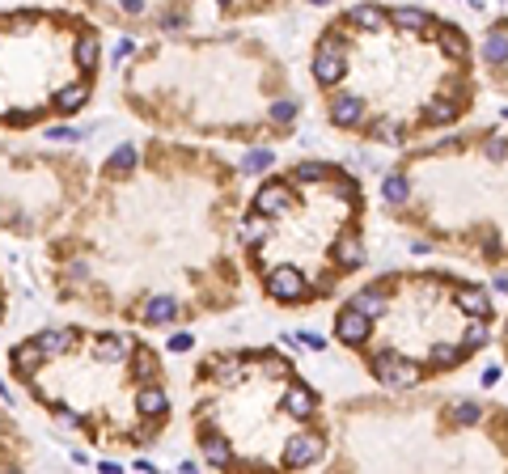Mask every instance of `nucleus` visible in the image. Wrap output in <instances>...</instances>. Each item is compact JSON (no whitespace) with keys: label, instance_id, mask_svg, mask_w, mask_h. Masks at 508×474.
<instances>
[{"label":"nucleus","instance_id":"obj_37","mask_svg":"<svg viewBox=\"0 0 508 474\" xmlns=\"http://www.w3.org/2000/svg\"><path fill=\"white\" fill-rule=\"evenodd\" d=\"M335 195H339V199H356V182H351V178H339V182H335Z\"/></svg>","mask_w":508,"mask_h":474},{"label":"nucleus","instance_id":"obj_35","mask_svg":"<svg viewBox=\"0 0 508 474\" xmlns=\"http://www.w3.org/2000/svg\"><path fill=\"white\" fill-rule=\"evenodd\" d=\"M453 419H457V424H479V406L475 402H462V406L453 411Z\"/></svg>","mask_w":508,"mask_h":474},{"label":"nucleus","instance_id":"obj_1","mask_svg":"<svg viewBox=\"0 0 508 474\" xmlns=\"http://www.w3.org/2000/svg\"><path fill=\"white\" fill-rule=\"evenodd\" d=\"M373 368H377V377H381L386 386H415V381H420V364L402 360V356H394V351H381V356L373 360Z\"/></svg>","mask_w":508,"mask_h":474},{"label":"nucleus","instance_id":"obj_34","mask_svg":"<svg viewBox=\"0 0 508 474\" xmlns=\"http://www.w3.org/2000/svg\"><path fill=\"white\" fill-rule=\"evenodd\" d=\"M271 166V152L267 148H254L250 157H246V170H267Z\"/></svg>","mask_w":508,"mask_h":474},{"label":"nucleus","instance_id":"obj_11","mask_svg":"<svg viewBox=\"0 0 508 474\" xmlns=\"http://www.w3.org/2000/svg\"><path fill=\"white\" fill-rule=\"evenodd\" d=\"M457 305H462L470 318H487V313H491V297L483 288H462V292H457Z\"/></svg>","mask_w":508,"mask_h":474},{"label":"nucleus","instance_id":"obj_4","mask_svg":"<svg viewBox=\"0 0 508 474\" xmlns=\"http://www.w3.org/2000/svg\"><path fill=\"white\" fill-rule=\"evenodd\" d=\"M335 335H339L343 343H365V339H369V318L351 305V309H343L339 318H335Z\"/></svg>","mask_w":508,"mask_h":474},{"label":"nucleus","instance_id":"obj_30","mask_svg":"<svg viewBox=\"0 0 508 474\" xmlns=\"http://www.w3.org/2000/svg\"><path fill=\"white\" fill-rule=\"evenodd\" d=\"M457 360H462V351H457V347H449V343H436L432 347V364H457Z\"/></svg>","mask_w":508,"mask_h":474},{"label":"nucleus","instance_id":"obj_23","mask_svg":"<svg viewBox=\"0 0 508 474\" xmlns=\"http://www.w3.org/2000/svg\"><path fill=\"white\" fill-rule=\"evenodd\" d=\"M483 56H487V64H504L508 60V34H491L483 42Z\"/></svg>","mask_w":508,"mask_h":474},{"label":"nucleus","instance_id":"obj_14","mask_svg":"<svg viewBox=\"0 0 508 474\" xmlns=\"http://www.w3.org/2000/svg\"><path fill=\"white\" fill-rule=\"evenodd\" d=\"M42 347H38V339L34 343H22V347H13V364H17V373H34V368L42 364Z\"/></svg>","mask_w":508,"mask_h":474},{"label":"nucleus","instance_id":"obj_15","mask_svg":"<svg viewBox=\"0 0 508 474\" xmlns=\"http://www.w3.org/2000/svg\"><path fill=\"white\" fill-rule=\"evenodd\" d=\"M174 313H178V301H170V297H157V301H148V305H144V318H148L152 326L174 322Z\"/></svg>","mask_w":508,"mask_h":474},{"label":"nucleus","instance_id":"obj_43","mask_svg":"<svg viewBox=\"0 0 508 474\" xmlns=\"http://www.w3.org/2000/svg\"><path fill=\"white\" fill-rule=\"evenodd\" d=\"M314 5H331V0H314Z\"/></svg>","mask_w":508,"mask_h":474},{"label":"nucleus","instance_id":"obj_16","mask_svg":"<svg viewBox=\"0 0 508 474\" xmlns=\"http://www.w3.org/2000/svg\"><path fill=\"white\" fill-rule=\"evenodd\" d=\"M351 26H360V30H381V26H386V9H377V5H356V9H351Z\"/></svg>","mask_w":508,"mask_h":474},{"label":"nucleus","instance_id":"obj_22","mask_svg":"<svg viewBox=\"0 0 508 474\" xmlns=\"http://www.w3.org/2000/svg\"><path fill=\"white\" fill-rule=\"evenodd\" d=\"M203 457H208L212 466H225V461H233V449H229V441L208 436V441H203Z\"/></svg>","mask_w":508,"mask_h":474},{"label":"nucleus","instance_id":"obj_28","mask_svg":"<svg viewBox=\"0 0 508 474\" xmlns=\"http://www.w3.org/2000/svg\"><path fill=\"white\" fill-rule=\"evenodd\" d=\"M487 343V322L483 318H470V326H466V347H483Z\"/></svg>","mask_w":508,"mask_h":474},{"label":"nucleus","instance_id":"obj_25","mask_svg":"<svg viewBox=\"0 0 508 474\" xmlns=\"http://www.w3.org/2000/svg\"><path fill=\"white\" fill-rule=\"evenodd\" d=\"M381 191H386V199H390V203H402L406 195H411V187H406V178H402V174H390V178L381 182Z\"/></svg>","mask_w":508,"mask_h":474},{"label":"nucleus","instance_id":"obj_17","mask_svg":"<svg viewBox=\"0 0 508 474\" xmlns=\"http://www.w3.org/2000/svg\"><path fill=\"white\" fill-rule=\"evenodd\" d=\"M457 115V102L453 97H436V102H428L424 106V123H449Z\"/></svg>","mask_w":508,"mask_h":474},{"label":"nucleus","instance_id":"obj_29","mask_svg":"<svg viewBox=\"0 0 508 474\" xmlns=\"http://www.w3.org/2000/svg\"><path fill=\"white\" fill-rule=\"evenodd\" d=\"M111 166H115V170H132V166H136V148H132V144H119L115 157H111Z\"/></svg>","mask_w":508,"mask_h":474},{"label":"nucleus","instance_id":"obj_40","mask_svg":"<svg viewBox=\"0 0 508 474\" xmlns=\"http://www.w3.org/2000/svg\"><path fill=\"white\" fill-rule=\"evenodd\" d=\"M191 343H195V339H191V335H174V339H170V347H174V351H186V347H191Z\"/></svg>","mask_w":508,"mask_h":474},{"label":"nucleus","instance_id":"obj_32","mask_svg":"<svg viewBox=\"0 0 508 474\" xmlns=\"http://www.w3.org/2000/svg\"><path fill=\"white\" fill-rule=\"evenodd\" d=\"M296 178H301V182H318V178H326V166H318V161H305V166L296 170Z\"/></svg>","mask_w":508,"mask_h":474},{"label":"nucleus","instance_id":"obj_20","mask_svg":"<svg viewBox=\"0 0 508 474\" xmlns=\"http://www.w3.org/2000/svg\"><path fill=\"white\" fill-rule=\"evenodd\" d=\"M208 368H212V377H221V381H237V377H241V356H225V360H212Z\"/></svg>","mask_w":508,"mask_h":474},{"label":"nucleus","instance_id":"obj_3","mask_svg":"<svg viewBox=\"0 0 508 474\" xmlns=\"http://www.w3.org/2000/svg\"><path fill=\"white\" fill-rule=\"evenodd\" d=\"M322 457V436H288L284 445V466H314Z\"/></svg>","mask_w":508,"mask_h":474},{"label":"nucleus","instance_id":"obj_19","mask_svg":"<svg viewBox=\"0 0 508 474\" xmlns=\"http://www.w3.org/2000/svg\"><path fill=\"white\" fill-rule=\"evenodd\" d=\"M390 22H394L398 30H424V26H428L424 9H394V13H390Z\"/></svg>","mask_w":508,"mask_h":474},{"label":"nucleus","instance_id":"obj_24","mask_svg":"<svg viewBox=\"0 0 508 474\" xmlns=\"http://www.w3.org/2000/svg\"><path fill=\"white\" fill-rule=\"evenodd\" d=\"M267 233H271V225H267V212H259V216H250V221H246V233H241V237H246L250 246H259Z\"/></svg>","mask_w":508,"mask_h":474},{"label":"nucleus","instance_id":"obj_39","mask_svg":"<svg viewBox=\"0 0 508 474\" xmlns=\"http://www.w3.org/2000/svg\"><path fill=\"white\" fill-rule=\"evenodd\" d=\"M301 343H305V347H314V351H318V347H322V335H314V331H301Z\"/></svg>","mask_w":508,"mask_h":474},{"label":"nucleus","instance_id":"obj_13","mask_svg":"<svg viewBox=\"0 0 508 474\" xmlns=\"http://www.w3.org/2000/svg\"><path fill=\"white\" fill-rule=\"evenodd\" d=\"M136 406H140V415H166V390H157V386H144L140 394H136Z\"/></svg>","mask_w":508,"mask_h":474},{"label":"nucleus","instance_id":"obj_31","mask_svg":"<svg viewBox=\"0 0 508 474\" xmlns=\"http://www.w3.org/2000/svg\"><path fill=\"white\" fill-rule=\"evenodd\" d=\"M271 119H276V123H292V119H296V102H276V106H271Z\"/></svg>","mask_w":508,"mask_h":474},{"label":"nucleus","instance_id":"obj_6","mask_svg":"<svg viewBox=\"0 0 508 474\" xmlns=\"http://www.w3.org/2000/svg\"><path fill=\"white\" fill-rule=\"evenodd\" d=\"M288 187L284 182H267L263 191H259V199H254V207H259V212H267V216H280L284 207H288Z\"/></svg>","mask_w":508,"mask_h":474},{"label":"nucleus","instance_id":"obj_41","mask_svg":"<svg viewBox=\"0 0 508 474\" xmlns=\"http://www.w3.org/2000/svg\"><path fill=\"white\" fill-rule=\"evenodd\" d=\"M51 136H56V140H77V132H72V127H51Z\"/></svg>","mask_w":508,"mask_h":474},{"label":"nucleus","instance_id":"obj_27","mask_svg":"<svg viewBox=\"0 0 508 474\" xmlns=\"http://www.w3.org/2000/svg\"><path fill=\"white\" fill-rule=\"evenodd\" d=\"M152 373H157V356H152V351H136V377L148 381Z\"/></svg>","mask_w":508,"mask_h":474},{"label":"nucleus","instance_id":"obj_12","mask_svg":"<svg viewBox=\"0 0 508 474\" xmlns=\"http://www.w3.org/2000/svg\"><path fill=\"white\" fill-rule=\"evenodd\" d=\"M356 309L365 313V318H377V313L386 309V292H381V284H373V288H365V292H356V301H351Z\"/></svg>","mask_w":508,"mask_h":474},{"label":"nucleus","instance_id":"obj_36","mask_svg":"<svg viewBox=\"0 0 508 474\" xmlns=\"http://www.w3.org/2000/svg\"><path fill=\"white\" fill-rule=\"evenodd\" d=\"M445 51L462 60V56H466V42H462V34H445Z\"/></svg>","mask_w":508,"mask_h":474},{"label":"nucleus","instance_id":"obj_21","mask_svg":"<svg viewBox=\"0 0 508 474\" xmlns=\"http://www.w3.org/2000/svg\"><path fill=\"white\" fill-rule=\"evenodd\" d=\"M38 347H42L47 356H60V351H68V347H72V331H51V335H42V339H38Z\"/></svg>","mask_w":508,"mask_h":474},{"label":"nucleus","instance_id":"obj_9","mask_svg":"<svg viewBox=\"0 0 508 474\" xmlns=\"http://www.w3.org/2000/svg\"><path fill=\"white\" fill-rule=\"evenodd\" d=\"M343 56H335V51H318V64H314V77L322 81V85H335V81H343Z\"/></svg>","mask_w":508,"mask_h":474},{"label":"nucleus","instance_id":"obj_26","mask_svg":"<svg viewBox=\"0 0 508 474\" xmlns=\"http://www.w3.org/2000/svg\"><path fill=\"white\" fill-rule=\"evenodd\" d=\"M77 64L81 68H93L97 64V38H81L77 42Z\"/></svg>","mask_w":508,"mask_h":474},{"label":"nucleus","instance_id":"obj_44","mask_svg":"<svg viewBox=\"0 0 508 474\" xmlns=\"http://www.w3.org/2000/svg\"><path fill=\"white\" fill-rule=\"evenodd\" d=\"M221 5H229V0H221Z\"/></svg>","mask_w":508,"mask_h":474},{"label":"nucleus","instance_id":"obj_10","mask_svg":"<svg viewBox=\"0 0 508 474\" xmlns=\"http://www.w3.org/2000/svg\"><path fill=\"white\" fill-rule=\"evenodd\" d=\"M331 258L339 262V267H360V262H365V246L356 237H339L335 250H331Z\"/></svg>","mask_w":508,"mask_h":474},{"label":"nucleus","instance_id":"obj_38","mask_svg":"<svg viewBox=\"0 0 508 474\" xmlns=\"http://www.w3.org/2000/svg\"><path fill=\"white\" fill-rule=\"evenodd\" d=\"M487 157H491V161H504V157H508V144H504V140H491V144H487Z\"/></svg>","mask_w":508,"mask_h":474},{"label":"nucleus","instance_id":"obj_33","mask_svg":"<svg viewBox=\"0 0 508 474\" xmlns=\"http://www.w3.org/2000/svg\"><path fill=\"white\" fill-rule=\"evenodd\" d=\"M373 136H377V140H381V144H398V127H394V123H390V119H381V123H377V127H373Z\"/></svg>","mask_w":508,"mask_h":474},{"label":"nucleus","instance_id":"obj_7","mask_svg":"<svg viewBox=\"0 0 508 474\" xmlns=\"http://www.w3.org/2000/svg\"><path fill=\"white\" fill-rule=\"evenodd\" d=\"M360 115H365V102H360V97H351V93H343V97H335V102H331V119H335L339 127L360 123Z\"/></svg>","mask_w":508,"mask_h":474},{"label":"nucleus","instance_id":"obj_5","mask_svg":"<svg viewBox=\"0 0 508 474\" xmlns=\"http://www.w3.org/2000/svg\"><path fill=\"white\" fill-rule=\"evenodd\" d=\"M132 351H136L132 335H102V339L93 343V356H97V360H106V364H123Z\"/></svg>","mask_w":508,"mask_h":474},{"label":"nucleus","instance_id":"obj_18","mask_svg":"<svg viewBox=\"0 0 508 474\" xmlns=\"http://www.w3.org/2000/svg\"><path fill=\"white\" fill-rule=\"evenodd\" d=\"M56 106H60V115H77V111L85 106V89H81V85H68V89H60Z\"/></svg>","mask_w":508,"mask_h":474},{"label":"nucleus","instance_id":"obj_2","mask_svg":"<svg viewBox=\"0 0 508 474\" xmlns=\"http://www.w3.org/2000/svg\"><path fill=\"white\" fill-rule=\"evenodd\" d=\"M267 292H271L276 301H301V297H305V276H301L296 267H276V271L267 276Z\"/></svg>","mask_w":508,"mask_h":474},{"label":"nucleus","instance_id":"obj_8","mask_svg":"<svg viewBox=\"0 0 508 474\" xmlns=\"http://www.w3.org/2000/svg\"><path fill=\"white\" fill-rule=\"evenodd\" d=\"M284 406H288V415H296V419H310V415H314V390H310V386H288Z\"/></svg>","mask_w":508,"mask_h":474},{"label":"nucleus","instance_id":"obj_42","mask_svg":"<svg viewBox=\"0 0 508 474\" xmlns=\"http://www.w3.org/2000/svg\"><path fill=\"white\" fill-rule=\"evenodd\" d=\"M123 9H127V13H140V9H144V0H123Z\"/></svg>","mask_w":508,"mask_h":474}]
</instances>
